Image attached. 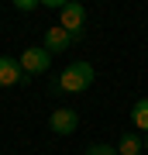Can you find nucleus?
I'll return each mask as SVG.
<instances>
[{
  "label": "nucleus",
  "mask_w": 148,
  "mask_h": 155,
  "mask_svg": "<svg viewBox=\"0 0 148 155\" xmlns=\"http://www.w3.org/2000/svg\"><path fill=\"white\" fill-rule=\"evenodd\" d=\"M93 83V66L90 62H69L66 69H62L59 83H52V90H59V93H83V90H90Z\"/></svg>",
  "instance_id": "obj_1"
},
{
  "label": "nucleus",
  "mask_w": 148,
  "mask_h": 155,
  "mask_svg": "<svg viewBox=\"0 0 148 155\" xmlns=\"http://www.w3.org/2000/svg\"><path fill=\"white\" fill-rule=\"evenodd\" d=\"M59 28L72 35V41L83 38V31H86V7L83 4H66L59 11Z\"/></svg>",
  "instance_id": "obj_2"
},
{
  "label": "nucleus",
  "mask_w": 148,
  "mask_h": 155,
  "mask_svg": "<svg viewBox=\"0 0 148 155\" xmlns=\"http://www.w3.org/2000/svg\"><path fill=\"white\" fill-rule=\"evenodd\" d=\"M48 127L55 134H76V127H79V114L72 110V107H55L52 117H48Z\"/></svg>",
  "instance_id": "obj_3"
},
{
  "label": "nucleus",
  "mask_w": 148,
  "mask_h": 155,
  "mask_svg": "<svg viewBox=\"0 0 148 155\" xmlns=\"http://www.w3.org/2000/svg\"><path fill=\"white\" fill-rule=\"evenodd\" d=\"M48 66H52V55L41 48V45L24 48V55H21V69L28 72V76H35V72H48Z\"/></svg>",
  "instance_id": "obj_4"
},
{
  "label": "nucleus",
  "mask_w": 148,
  "mask_h": 155,
  "mask_svg": "<svg viewBox=\"0 0 148 155\" xmlns=\"http://www.w3.org/2000/svg\"><path fill=\"white\" fill-rule=\"evenodd\" d=\"M69 45H72V35H69V31H62L59 24H55V28H45V41H41V48L48 52V55H62Z\"/></svg>",
  "instance_id": "obj_5"
},
{
  "label": "nucleus",
  "mask_w": 148,
  "mask_h": 155,
  "mask_svg": "<svg viewBox=\"0 0 148 155\" xmlns=\"http://www.w3.org/2000/svg\"><path fill=\"white\" fill-rule=\"evenodd\" d=\"M21 79H24L21 62L11 59V55H0V86H17Z\"/></svg>",
  "instance_id": "obj_6"
},
{
  "label": "nucleus",
  "mask_w": 148,
  "mask_h": 155,
  "mask_svg": "<svg viewBox=\"0 0 148 155\" xmlns=\"http://www.w3.org/2000/svg\"><path fill=\"white\" fill-rule=\"evenodd\" d=\"M145 152V138H138L134 131L121 134V141H117V155H141Z\"/></svg>",
  "instance_id": "obj_7"
},
{
  "label": "nucleus",
  "mask_w": 148,
  "mask_h": 155,
  "mask_svg": "<svg viewBox=\"0 0 148 155\" xmlns=\"http://www.w3.org/2000/svg\"><path fill=\"white\" fill-rule=\"evenodd\" d=\"M131 121L138 124V131H148V97H141L131 110Z\"/></svg>",
  "instance_id": "obj_8"
},
{
  "label": "nucleus",
  "mask_w": 148,
  "mask_h": 155,
  "mask_svg": "<svg viewBox=\"0 0 148 155\" xmlns=\"http://www.w3.org/2000/svg\"><path fill=\"white\" fill-rule=\"evenodd\" d=\"M86 155H117V148H114V145H90Z\"/></svg>",
  "instance_id": "obj_9"
},
{
  "label": "nucleus",
  "mask_w": 148,
  "mask_h": 155,
  "mask_svg": "<svg viewBox=\"0 0 148 155\" xmlns=\"http://www.w3.org/2000/svg\"><path fill=\"white\" fill-rule=\"evenodd\" d=\"M14 7H17V11H35V7H38V4H35V0H17Z\"/></svg>",
  "instance_id": "obj_10"
},
{
  "label": "nucleus",
  "mask_w": 148,
  "mask_h": 155,
  "mask_svg": "<svg viewBox=\"0 0 148 155\" xmlns=\"http://www.w3.org/2000/svg\"><path fill=\"white\" fill-rule=\"evenodd\" d=\"M145 152H148V138H145Z\"/></svg>",
  "instance_id": "obj_11"
}]
</instances>
